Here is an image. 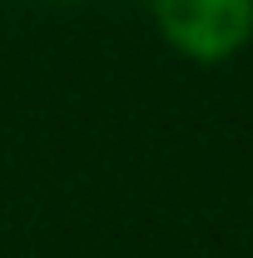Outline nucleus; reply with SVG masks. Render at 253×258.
<instances>
[{"mask_svg": "<svg viewBox=\"0 0 253 258\" xmlns=\"http://www.w3.org/2000/svg\"><path fill=\"white\" fill-rule=\"evenodd\" d=\"M149 20L189 64H228L253 45V0H149Z\"/></svg>", "mask_w": 253, "mask_h": 258, "instance_id": "obj_1", "label": "nucleus"}]
</instances>
